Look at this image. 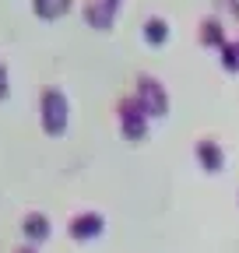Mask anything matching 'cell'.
Returning <instances> with one entry per match:
<instances>
[{
	"label": "cell",
	"mask_w": 239,
	"mask_h": 253,
	"mask_svg": "<svg viewBox=\"0 0 239 253\" xmlns=\"http://www.w3.org/2000/svg\"><path fill=\"white\" fill-rule=\"evenodd\" d=\"M39 120H42V130L49 137H64L67 134V123H71V106H67V95L60 88H42V99H39Z\"/></svg>",
	"instance_id": "1"
},
{
	"label": "cell",
	"mask_w": 239,
	"mask_h": 253,
	"mask_svg": "<svg viewBox=\"0 0 239 253\" xmlns=\"http://www.w3.org/2000/svg\"><path fill=\"white\" fill-rule=\"evenodd\" d=\"M74 0H32V11L39 21H56V18H64L71 11Z\"/></svg>",
	"instance_id": "8"
},
{
	"label": "cell",
	"mask_w": 239,
	"mask_h": 253,
	"mask_svg": "<svg viewBox=\"0 0 239 253\" xmlns=\"http://www.w3.org/2000/svg\"><path fill=\"white\" fill-rule=\"evenodd\" d=\"M194 155H197V162H200V169H207V172H218L222 166H225V158H222V148L215 144V141H197V148H194Z\"/></svg>",
	"instance_id": "7"
},
{
	"label": "cell",
	"mask_w": 239,
	"mask_h": 253,
	"mask_svg": "<svg viewBox=\"0 0 239 253\" xmlns=\"http://www.w3.org/2000/svg\"><path fill=\"white\" fill-rule=\"evenodd\" d=\"M102 229H106V218H102L99 211H84V214H78V218L71 221V239L92 243V239L102 236Z\"/></svg>",
	"instance_id": "4"
},
{
	"label": "cell",
	"mask_w": 239,
	"mask_h": 253,
	"mask_svg": "<svg viewBox=\"0 0 239 253\" xmlns=\"http://www.w3.org/2000/svg\"><path fill=\"white\" fill-rule=\"evenodd\" d=\"M200 42L204 46H225V36H222L218 21H204L200 25Z\"/></svg>",
	"instance_id": "10"
},
{
	"label": "cell",
	"mask_w": 239,
	"mask_h": 253,
	"mask_svg": "<svg viewBox=\"0 0 239 253\" xmlns=\"http://www.w3.org/2000/svg\"><path fill=\"white\" fill-rule=\"evenodd\" d=\"M18 253H39V250H36V246H21Z\"/></svg>",
	"instance_id": "13"
},
{
	"label": "cell",
	"mask_w": 239,
	"mask_h": 253,
	"mask_svg": "<svg viewBox=\"0 0 239 253\" xmlns=\"http://www.w3.org/2000/svg\"><path fill=\"white\" fill-rule=\"evenodd\" d=\"M222 63H225V71H239V42L222 46Z\"/></svg>",
	"instance_id": "11"
},
{
	"label": "cell",
	"mask_w": 239,
	"mask_h": 253,
	"mask_svg": "<svg viewBox=\"0 0 239 253\" xmlns=\"http://www.w3.org/2000/svg\"><path fill=\"white\" fill-rule=\"evenodd\" d=\"M141 32H144V42H148V46H155V49L169 42V25H165L162 18H148Z\"/></svg>",
	"instance_id": "9"
},
{
	"label": "cell",
	"mask_w": 239,
	"mask_h": 253,
	"mask_svg": "<svg viewBox=\"0 0 239 253\" xmlns=\"http://www.w3.org/2000/svg\"><path fill=\"white\" fill-rule=\"evenodd\" d=\"M148 116L144 106L137 102V95H127V99H120V134L127 141H141L148 134Z\"/></svg>",
	"instance_id": "3"
},
{
	"label": "cell",
	"mask_w": 239,
	"mask_h": 253,
	"mask_svg": "<svg viewBox=\"0 0 239 253\" xmlns=\"http://www.w3.org/2000/svg\"><path fill=\"white\" fill-rule=\"evenodd\" d=\"M7 88H11V78H7V67H4V60H0V102L7 99Z\"/></svg>",
	"instance_id": "12"
},
{
	"label": "cell",
	"mask_w": 239,
	"mask_h": 253,
	"mask_svg": "<svg viewBox=\"0 0 239 253\" xmlns=\"http://www.w3.org/2000/svg\"><path fill=\"white\" fill-rule=\"evenodd\" d=\"M134 95H137V102L144 106V113L152 116V120H162V116L169 113V95H165V88H162V81H159V78L141 74V78H137Z\"/></svg>",
	"instance_id": "2"
},
{
	"label": "cell",
	"mask_w": 239,
	"mask_h": 253,
	"mask_svg": "<svg viewBox=\"0 0 239 253\" xmlns=\"http://www.w3.org/2000/svg\"><path fill=\"white\" fill-rule=\"evenodd\" d=\"M21 236L28 239V246H42L53 236V221L42 211H32V214H25V221H21Z\"/></svg>",
	"instance_id": "5"
},
{
	"label": "cell",
	"mask_w": 239,
	"mask_h": 253,
	"mask_svg": "<svg viewBox=\"0 0 239 253\" xmlns=\"http://www.w3.org/2000/svg\"><path fill=\"white\" fill-rule=\"evenodd\" d=\"M81 14H84V25H92L99 32H109L113 21H116V7L106 4V0H88V4L81 7Z\"/></svg>",
	"instance_id": "6"
},
{
	"label": "cell",
	"mask_w": 239,
	"mask_h": 253,
	"mask_svg": "<svg viewBox=\"0 0 239 253\" xmlns=\"http://www.w3.org/2000/svg\"><path fill=\"white\" fill-rule=\"evenodd\" d=\"M106 4H113V7H116V11H120V4H123V0H106Z\"/></svg>",
	"instance_id": "14"
}]
</instances>
